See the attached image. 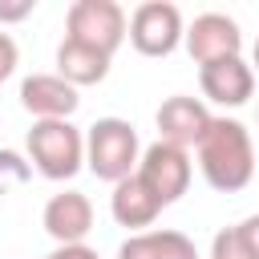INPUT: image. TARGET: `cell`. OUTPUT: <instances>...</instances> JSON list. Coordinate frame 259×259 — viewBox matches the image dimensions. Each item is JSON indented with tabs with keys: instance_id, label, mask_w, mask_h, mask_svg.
<instances>
[{
	"instance_id": "1",
	"label": "cell",
	"mask_w": 259,
	"mask_h": 259,
	"mask_svg": "<svg viewBox=\"0 0 259 259\" xmlns=\"http://www.w3.org/2000/svg\"><path fill=\"white\" fill-rule=\"evenodd\" d=\"M198 150V166L202 178L210 182V190L219 194H235L255 178V150H251V134L231 121V117H210V130L202 134Z\"/></svg>"
},
{
	"instance_id": "2",
	"label": "cell",
	"mask_w": 259,
	"mask_h": 259,
	"mask_svg": "<svg viewBox=\"0 0 259 259\" xmlns=\"http://www.w3.org/2000/svg\"><path fill=\"white\" fill-rule=\"evenodd\" d=\"M85 166L101 182H121L138 166V130L121 117H97L85 138Z\"/></svg>"
},
{
	"instance_id": "3",
	"label": "cell",
	"mask_w": 259,
	"mask_h": 259,
	"mask_svg": "<svg viewBox=\"0 0 259 259\" xmlns=\"http://www.w3.org/2000/svg\"><path fill=\"white\" fill-rule=\"evenodd\" d=\"M28 158L45 178L65 182L85 162V138L73 121H36L28 130Z\"/></svg>"
},
{
	"instance_id": "4",
	"label": "cell",
	"mask_w": 259,
	"mask_h": 259,
	"mask_svg": "<svg viewBox=\"0 0 259 259\" xmlns=\"http://www.w3.org/2000/svg\"><path fill=\"white\" fill-rule=\"evenodd\" d=\"M65 28H69L65 32L69 40H81V45L113 57L117 45L125 40V12L113 0H77L65 16Z\"/></svg>"
},
{
	"instance_id": "5",
	"label": "cell",
	"mask_w": 259,
	"mask_h": 259,
	"mask_svg": "<svg viewBox=\"0 0 259 259\" xmlns=\"http://www.w3.org/2000/svg\"><path fill=\"white\" fill-rule=\"evenodd\" d=\"M182 12L166 0H146L134 8L130 24H125V36L130 45L142 53V57H170L182 40Z\"/></svg>"
},
{
	"instance_id": "6",
	"label": "cell",
	"mask_w": 259,
	"mask_h": 259,
	"mask_svg": "<svg viewBox=\"0 0 259 259\" xmlns=\"http://www.w3.org/2000/svg\"><path fill=\"white\" fill-rule=\"evenodd\" d=\"M134 174L142 178V186H146L162 206H170V202H178V198L186 194V186H190V154L178 150V146H170V142H154V146L138 158V170H134Z\"/></svg>"
},
{
	"instance_id": "7",
	"label": "cell",
	"mask_w": 259,
	"mask_h": 259,
	"mask_svg": "<svg viewBox=\"0 0 259 259\" xmlns=\"http://www.w3.org/2000/svg\"><path fill=\"white\" fill-rule=\"evenodd\" d=\"M186 36V53L194 65H210V61H227V57H239L243 49V32L231 16L223 12H206V16H194V24L182 32Z\"/></svg>"
},
{
	"instance_id": "8",
	"label": "cell",
	"mask_w": 259,
	"mask_h": 259,
	"mask_svg": "<svg viewBox=\"0 0 259 259\" xmlns=\"http://www.w3.org/2000/svg\"><path fill=\"white\" fill-rule=\"evenodd\" d=\"M206 130H210V113L198 97L174 93L158 105V134H162L158 142H170V146L186 150V146H198Z\"/></svg>"
},
{
	"instance_id": "9",
	"label": "cell",
	"mask_w": 259,
	"mask_h": 259,
	"mask_svg": "<svg viewBox=\"0 0 259 259\" xmlns=\"http://www.w3.org/2000/svg\"><path fill=\"white\" fill-rule=\"evenodd\" d=\"M20 105L36 117V121H69V113L81 105L77 89L69 81H61L57 73H32L20 85Z\"/></svg>"
},
{
	"instance_id": "10",
	"label": "cell",
	"mask_w": 259,
	"mask_h": 259,
	"mask_svg": "<svg viewBox=\"0 0 259 259\" xmlns=\"http://www.w3.org/2000/svg\"><path fill=\"white\" fill-rule=\"evenodd\" d=\"M198 85L210 101L219 105H243L255 93V69L243 57H227V61H210L198 69Z\"/></svg>"
},
{
	"instance_id": "11",
	"label": "cell",
	"mask_w": 259,
	"mask_h": 259,
	"mask_svg": "<svg viewBox=\"0 0 259 259\" xmlns=\"http://www.w3.org/2000/svg\"><path fill=\"white\" fill-rule=\"evenodd\" d=\"M45 231L61 243V247H73L81 243L89 231H93V206L81 190H65V194H53L45 202Z\"/></svg>"
},
{
	"instance_id": "12",
	"label": "cell",
	"mask_w": 259,
	"mask_h": 259,
	"mask_svg": "<svg viewBox=\"0 0 259 259\" xmlns=\"http://www.w3.org/2000/svg\"><path fill=\"white\" fill-rule=\"evenodd\" d=\"M109 61H113V57H105V53H97V49L65 36L61 49H57V77L69 81L73 89H77V85H97V81H105Z\"/></svg>"
},
{
	"instance_id": "13",
	"label": "cell",
	"mask_w": 259,
	"mask_h": 259,
	"mask_svg": "<svg viewBox=\"0 0 259 259\" xmlns=\"http://www.w3.org/2000/svg\"><path fill=\"white\" fill-rule=\"evenodd\" d=\"M109 210H113V219H117V227H150L158 214H162V202L142 186V178L138 174H130V178H121L117 186H113V198H109Z\"/></svg>"
},
{
	"instance_id": "14",
	"label": "cell",
	"mask_w": 259,
	"mask_h": 259,
	"mask_svg": "<svg viewBox=\"0 0 259 259\" xmlns=\"http://www.w3.org/2000/svg\"><path fill=\"white\" fill-rule=\"evenodd\" d=\"M117 259H198V247L182 231H142L121 243Z\"/></svg>"
},
{
	"instance_id": "15",
	"label": "cell",
	"mask_w": 259,
	"mask_h": 259,
	"mask_svg": "<svg viewBox=\"0 0 259 259\" xmlns=\"http://www.w3.org/2000/svg\"><path fill=\"white\" fill-rule=\"evenodd\" d=\"M32 174V166L16 154V150H0V198L12 190V186H24Z\"/></svg>"
},
{
	"instance_id": "16",
	"label": "cell",
	"mask_w": 259,
	"mask_h": 259,
	"mask_svg": "<svg viewBox=\"0 0 259 259\" xmlns=\"http://www.w3.org/2000/svg\"><path fill=\"white\" fill-rule=\"evenodd\" d=\"M210 259H255V255L247 251L239 227H227V231L214 235V243H210Z\"/></svg>"
},
{
	"instance_id": "17",
	"label": "cell",
	"mask_w": 259,
	"mask_h": 259,
	"mask_svg": "<svg viewBox=\"0 0 259 259\" xmlns=\"http://www.w3.org/2000/svg\"><path fill=\"white\" fill-rule=\"evenodd\" d=\"M36 0H0V24H16L24 16H32Z\"/></svg>"
},
{
	"instance_id": "18",
	"label": "cell",
	"mask_w": 259,
	"mask_h": 259,
	"mask_svg": "<svg viewBox=\"0 0 259 259\" xmlns=\"http://www.w3.org/2000/svg\"><path fill=\"white\" fill-rule=\"evenodd\" d=\"M16 61H20V53H16V40H12L8 32H0V81H4V77H12Z\"/></svg>"
},
{
	"instance_id": "19",
	"label": "cell",
	"mask_w": 259,
	"mask_h": 259,
	"mask_svg": "<svg viewBox=\"0 0 259 259\" xmlns=\"http://www.w3.org/2000/svg\"><path fill=\"white\" fill-rule=\"evenodd\" d=\"M239 235H243V243H247V251L259 259V214H251V219H243L239 223Z\"/></svg>"
},
{
	"instance_id": "20",
	"label": "cell",
	"mask_w": 259,
	"mask_h": 259,
	"mask_svg": "<svg viewBox=\"0 0 259 259\" xmlns=\"http://www.w3.org/2000/svg\"><path fill=\"white\" fill-rule=\"evenodd\" d=\"M45 259H101L93 247H85V243H73V247H57L53 255H45Z\"/></svg>"
},
{
	"instance_id": "21",
	"label": "cell",
	"mask_w": 259,
	"mask_h": 259,
	"mask_svg": "<svg viewBox=\"0 0 259 259\" xmlns=\"http://www.w3.org/2000/svg\"><path fill=\"white\" fill-rule=\"evenodd\" d=\"M255 69H259V40H255Z\"/></svg>"
}]
</instances>
